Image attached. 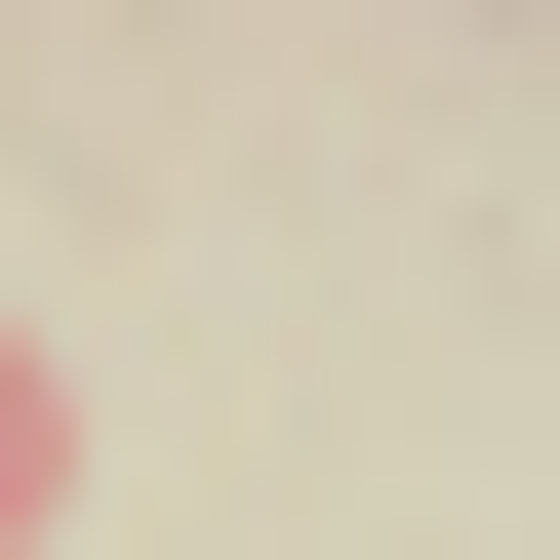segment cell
Returning a JSON list of instances; mask_svg holds the SVG:
<instances>
[{
  "instance_id": "obj_1",
  "label": "cell",
  "mask_w": 560,
  "mask_h": 560,
  "mask_svg": "<svg viewBox=\"0 0 560 560\" xmlns=\"http://www.w3.org/2000/svg\"><path fill=\"white\" fill-rule=\"evenodd\" d=\"M81 521V361H40V320H0V560Z\"/></svg>"
}]
</instances>
